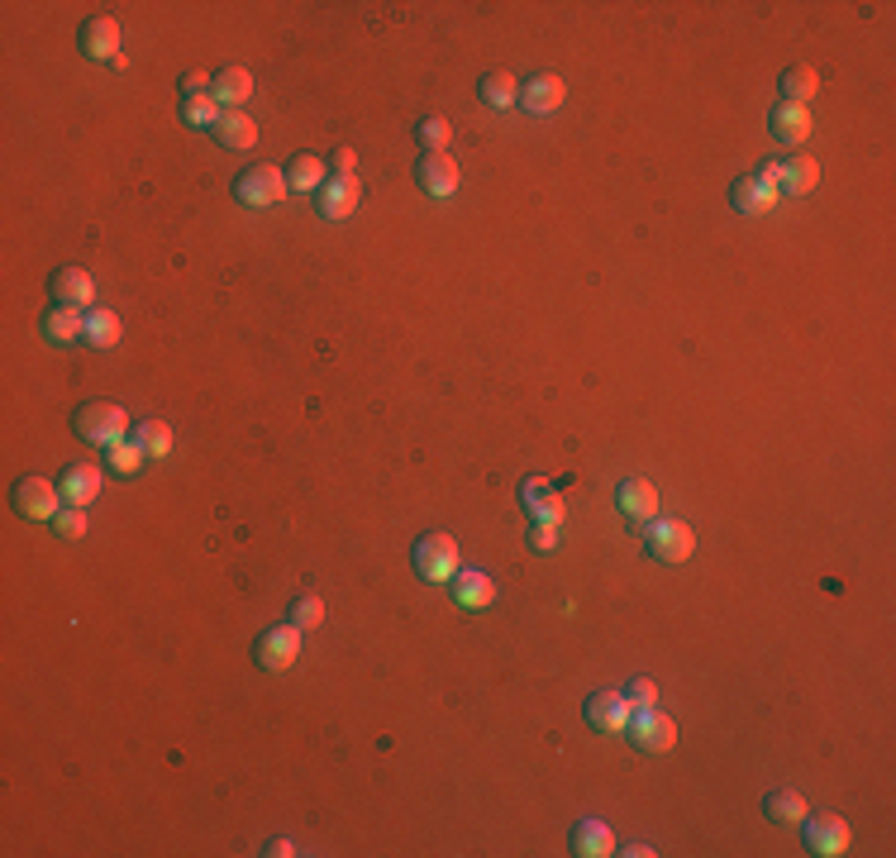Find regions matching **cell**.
<instances>
[{"instance_id": "cell-34", "label": "cell", "mask_w": 896, "mask_h": 858, "mask_svg": "<svg viewBox=\"0 0 896 858\" xmlns=\"http://www.w3.org/2000/svg\"><path fill=\"white\" fill-rule=\"evenodd\" d=\"M144 458H148V453L138 449L134 439H120V444H110V449H106V468L115 473V477H134L138 468H144Z\"/></svg>"}, {"instance_id": "cell-3", "label": "cell", "mask_w": 896, "mask_h": 858, "mask_svg": "<svg viewBox=\"0 0 896 858\" xmlns=\"http://www.w3.org/2000/svg\"><path fill=\"white\" fill-rule=\"evenodd\" d=\"M643 549L659 563H687L691 553H697V535H691V525H683V520H649Z\"/></svg>"}, {"instance_id": "cell-31", "label": "cell", "mask_w": 896, "mask_h": 858, "mask_svg": "<svg viewBox=\"0 0 896 858\" xmlns=\"http://www.w3.org/2000/svg\"><path fill=\"white\" fill-rule=\"evenodd\" d=\"M224 115V106L214 100V91H200V96H182V124L192 130H214Z\"/></svg>"}, {"instance_id": "cell-11", "label": "cell", "mask_w": 896, "mask_h": 858, "mask_svg": "<svg viewBox=\"0 0 896 858\" xmlns=\"http://www.w3.org/2000/svg\"><path fill=\"white\" fill-rule=\"evenodd\" d=\"M615 506L625 511L629 525H649L653 515H659V487H653L649 477H625V482L615 487Z\"/></svg>"}, {"instance_id": "cell-19", "label": "cell", "mask_w": 896, "mask_h": 858, "mask_svg": "<svg viewBox=\"0 0 896 858\" xmlns=\"http://www.w3.org/2000/svg\"><path fill=\"white\" fill-rule=\"evenodd\" d=\"M768 124H773V138L777 144H787V148H797L811 138V110L806 106H791V100H777L773 106V115H768Z\"/></svg>"}, {"instance_id": "cell-13", "label": "cell", "mask_w": 896, "mask_h": 858, "mask_svg": "<svg viewBox=\"0 0 896 858\" xmlns=\"http://www.w3.org/2000/svg\"><path fill=\"white\" fill-rule=\"evenodd\" d=\"M587 725L601 730V735H615V730L629 725V715H635V706L625 701V691H591L587 697Z\"/></svg>"}, {"instance_id": "cell-21", "label": "cell", "mask_w": 896, "mask_h": 858, "mask_svg": "<svg viewBox=\"0 0 896 858\" xmlns=\"http://www.w3.org/2000/svg\"><path fill=\"white\" fill-rule=\"evenodd\" d=\"M567 844H573V854L577 858H605V854H615V835H611V825H605V820H577V825H573V839H567Z\"/></svg>"}, {"instance_id": "cell-9", "label": "cell", "mask_w": 896, "mask_h": 858, "mask_svg": "<svg viewBox=\"0 0 896 858\" xmlns=\"http://www.w3.org/2000/svg\"><path fill=\"white\" fill-rule=\"evenodd\" d=\"M777 186H773V176H768L763 168L759 172H744L735 176V186H729V206H735L739 214H768L777 206Z\"/></svg>"}, {"instance_id": "cell-18", "label": "cell", "mask_w": 896, "mask_h": 858, "mask_svg": "<svg viewBox=\"0 0 896 858\" xmlns=\"http://www.w3.org/2000/svg\"><path fill=\"white\" fill-rule=\"evenodd\" d=\"M520 506L535 515V520H553V525H563V515H567L563 497L553 491L549 477H525L520 482Z\"/></svg>"}, {"instance_id": "cell-29", "label": "cell", "mask_w": 896, "mask_h": 858, "mask_svg": "<svg viewBox=\"0 0 896 858\" xmlns=\"http://www.w3.org/2000/svg\"><path fill=\"white\" fill-rule=\"evenodd\" d=\"M324 182H330V162H324V158H315V154H296L292 158L286 186H296V192H320Z\"/></svg>"}, {"instance_id": "cell-33", "label": "cell", "mask_w": 896, "mask_h": 858, "mask_svg": "<svg viewBox=\"0 0 896 858\" xmlns=\"http://www.w3.org/2000/svg\"><path fill=\"white\" fill-rule=\"evenodd\" d=\"M130 439L148 453V458H168V453H172V429H168V420H144Z\"/></svg>"}, {"instance_id": "cell-7", "label": "cell", "mask_w": 896, "mask_h": 858, "mask_svg": "<svg viewBox=\"0 0 896 858\" xmlns=\"http://www.w3.org/2000/svg\"><path fill=\"white\" fill-rule=\"evenodd\" d=\"M625 730H629V744H635L639 753H667L677 744V721L673 715H663V711H653V706L629 715Z\"/></svg>"}, {"instance_id": "cell-35", "label": "cell", "mask_w": 896, "mask_h": 858, "mask_svg": "<svg viewBox=\"0 0 896 858\" xmlns=\"http://www.w3.org/2000/svg\"><path fill=\"white\" fill-rule=\"evenodd\" d=\"M415 138H420L425 154H449V138H453V124L444 115H425L415 124Z\"/></svg>"}, {"instance_id": "cell-23", "label": "cell", "mask_w": 896, "mask_h": 858, "mask_svg": "<svg viewBox=\"0 0 896 858\" xmlns=\"http://www.w3.org/2000/svg\"><path fill=\"white\" fill-rule=\"evenodd\" d=\"M58 487H62V501H67V506H91L96 491H100V468L96 463H72Z\"/></svg>"}, {"instance_id": "cell-28", "label": "cell", "mask_w": 896, "mask_h": 858, "mask_svg": "<svg viewBox=\"0 0 896 858\" xmlns=\"http://www.w3.org/2000/svg\"><path fill=\"white\" fill-rule=\"evenodd\" d=\"M782 100H791V106H806L815 91H820V72L811 68V62H791L787 72H782Z\"/></svg>"}, {"instance_id": "cell-15", "label": "cell", "mask_w": 896, "mask_h": 858, "mask_svg": "<svg viewBox=\"0 0 896 858\" xmlns=\"http://www.w3.org/2000/svg\"><path fill=\"white\" fill-rule=\"evenodd\" d=\"M415 182H420L425 196H453L458 192V162H453L449 154H420V162H415Z\"/></svg>"}, {"instance_id": "cell-10", "label": "cell", "mask_w": 896, "mask_h": 858, "mask_svg": "<svg viewBox=\"0 0 896 858\" xmlns=\"http://www.w3.org/2000/svg\"><path fill=\"white\" fill-rule=\"evenodd\" d=\"M77 48L91 62H106V58L115 62L120 58V20L115 15H91L77 29Z\"/></svg>"}, {"instance_id": "cell-22", "label": "cell", "mask_w": 896, "mask_h": 858, "mask_svg": "<svg viewBox=\"0 0 896 858\" xmlns=\"http://www.w3.org/2000/svg\"><path fill=\"white\" fill-rule=\"evenodd\" d=\"M449 587H453V597H458V605H468V611H482V605L496 601V583H491L487 573H477V567H458Z\"/></svg>"}, {"instance_id": "cell-40", "label": "cell", "mask_w": 896, "mask_h": 858, "mask_svg": "<svg viewBox=\"0 0 896 858\" xmlns=\"http://www.w3.org/2000/svg\"><path fill=\"white\" fill-rule=\"evenodd\" d=\"M210 77H206V72H186V77H182V96H200V91H210Z\"/></svg>"}, {"instance_id": "cell-36", "label": "cell", "mask_w": 896, "mask_h": 858, "mask_svg": "<svg viewBox=\"0 0 896 858\" xmlns=\"http://www.w3.org/2000/svg\"><path fill=\"white\" fill-rule=\"evenodd\" d=\"M48 525H53V535H58V539H82L91 520H86V511H82V506H62Z\"/></svg>"}, {"instance_id": "cell-5", "label": "cell", "mask_w": 896, "mask_h": 858, "mask_svg": "<svg viewBox=\"0 0 896 858\" xmlns=\"http://www.w3.org/2000/svg\"><path fill=\"white\" fill-rule=\"evenodd\" d=\"M415 567H420L425 583H453V573H458V539L453 535H425L420 544H415Z\"/></svg>"}, {"instance_id": "cell-17", "label": "cell", "mask_w": 896, "mask_h": 858, "mask_svg": "<svg viewBox=\"0 0 896 858\" xmlns=\"http://www.w3.org/2000/svg\"><path fill=\"white\" fill-rule=\"evenodd\" d=\"M48 292H53V306H91L96 301V277L82 268H58L48 277Z\"/></svg>"}, {"instance_id": "cell-8", "label": "cell", "mask_w": 896, "mask_h": 858, "mask_svg": "<svg viewBox=\"0 0 896 858\" xmlns=\"http://www.w3.org/2000/svg\"><path fill=\"white\" fill-rule=\"evenodd\" d=\"M801 825H806V830H801V839H806V849H811V854L835 858V854L849 849V820H844V816H830V811L811 816V811H806Z\"/></svg>"}, {"instance_id": "cell-16", "label": "cell", "mask_w": 896, "mask_h": 858, "mask_svg": "<svg viewBox=\"0 0 896 858\" xmlns=\"http://www.w3.org/2000/svg\"><path fill=\"white\" fill-rule=\"evenodd\" d=\"M567 86L563 77H553V72H535V77L520 82V106L529 110V115H553V110L563 106Z\"/></svg>"}, {"instance_id": "cell-2", "label": "cell", "mask_w": 896, "mask_h": 858, "mask_svg": "<svg viewBox=\"0 0 896 858\" xmlns=\"http://www.w3.org/2000/svg\"><path fill=\"white\" fill-rule=\"evenodd\" d=\"M282 196H286V172L272 168V162H248L234 176V200L248 210H272Z\"/></svg>"}, {"instance_id": "cell-24", "label": "cell", "mask_w": 896, "mask_h": 858, "mask_svg": "<svg viewBox=\"0 0 896 858\" xmlns=\"http://www.w3.org/2000/svg\"><path fill=\"white\" fill-rule=\"evenodd\" d=\"M210 134L220 138L224 148H238V154H244V148H254V144H258V120H254V115H244V110H224L220 124H214Z\"/></svg>"}, {"instance_id": "cell-32", "label": "cell", "mask_w": 896, "mask_h": 858, "mask_svg": "<svg viewBox=\"0 0 896 858\" xmlns=\"http://www.w3.org/2000/svg\"><path fill=\"white\" fill-rule=\"evenodd\" d=\"M286 621H292L296 629L324 625V597H320V591H296L292 605H286Z\"/></svg>"}, {"instance_id": "cell-41", "label": "cell", "mask_w": 896, "mask_h": 858, "mask_svg": "<svg viewBox=\"0 0 896 858\" xmlns=\"http://www.w3.org/2000/svg\"><path fill=\"white\" fill-rule=\"evenodd\" d=\"M262 854H272V858H286V854H296V849H292V839H272V844H268V849H262Z\"/></svg>"}, {"instance_id": "cell-1", "label": "cell", "mask_w": 896, "mask_h": 858, "mask_svg": "<svg viewBox=\"0 0 896 858\" xmlns=\"http://www.w3.org/2000/svg\"><path fill=\"white\" fill-rule=\"evenodd\" d=\"M72 429H77V439H86V444L110 449L120 439H130V415L115 401H82L77 415H72Z\"/></svg>"}, {"instance_id": "cell-27", "label": "cell", "mask_w": 896, "mask_h": 858, "mask_svg": "<svg viewBox=\"0 0 896 858\" xmlns=\"http://www.w3.org/2000/svg\"><path fill=\"white\" fill-rule=\"evenodd\" d=\"M763 816L777 820V825H801V820H806V797L797 787H777V792H768V797H763Z\"/></svg>"}, {"instance_id": "cell-6", "label": "cell", "mask_w": 896, "mask_h": 858, "mask_svg": "<svg viewBox=\"0 0 896 858\" xmlns=\"http://www.w3.org/2000/svg\"><path fill=\"white\" fill-rule=\"evenodd\" d=\"M300 635H306V629H296L292 621L262 629L258 644H254L258 667H268V673H282V667H292V663L300 659Z\"/></svg>"}, {"instance_id": "cell-12", "label": "cell", "mask_w": 896, "mask_h": 858, "mask_svg": "<svg viewBox=\"0 0 896 858\" xmlns=\"http://www.w3.org/2000/svg\"><path fill=\"white\" fill-rule=\"evenodd\" d=\"M763 172L773 176V186H777V192H787V196H806V192H815V182H820V162L806 158V154L768 162Z\"/></svg>"}, {"instance_id": "cell-37", "label": "cell", "mask_w": 896, "mask_h": 858, "mask_svg": "<svg viewBox=\"0 0 896 858\" xmlns=\"http://www.w3.org/2000/svg\"><path fill=\"white\" fill-rule=\"evenodd\" d=\"M625 701L635 706V711H649V706L659 701V683H653V677H635V683L625 687Z\"/></svg>"}, {"instance_id": "cell-39", "label": "cell", "mask_w": 896, "mask_h": 858, "mask_svg": "<svg viewBox=\"0 0 896 858\" xmlns=\"http://www.w3.org/2000/svg\"><path fill=\"white\" fill-rule=\"evenodd\" d=\"M324 162H330V172H334V176H348L353 168H358V154H353L348 144H339V148H334V154L324 158Z\"/></svg>"}, {"instance_id": "cell-14", "label": "cell", "mask_w": 896, "mask_h": 858, "mask_svg": "<svg viewBox=\"0 0 896 858\" xmlns=\"http://www.w3.org/2000/svg\"><path fill=\"white\" fill-rule=\"evenodd\" d=\"M320 200H315V210L324 214V220H348L353 210H358V200H363V186H358V176H330V182L315 192Z\"/></svg>"}, {"instance_id": "cell-25", "label": "cell", "mask_w": 896, "mask_h": 858, "mask_svg": "<svg viewBox=\"0 0 896 858\" xmlns=\"http://www.w3.org/2000/svg\"><path fill=\"white\" fill-rule=\"evenodd\" d=\"M477 96H482V106H491V110H511V106H520V82H515V72L496 68L477 82Z\"/></svg>"}, {"instance_id": "cell-26", "label": "cell", "mask_w": 896, "mask_h": 858, "mask_svg": "<svg viewBox=\"0 0 896 858\" xmlns=\"http://www.w3.org/2000/svg\"><path fill=\"white\" fill-rule=\"evenodd\" d=\"M248 96H254V72L248 68H220V77H214V100H220L224 110H238Z\"/></svg>"}, {"instance_id": "cell-30", "label": "cell", "mask_w": 896, "mask_h": 858, "mask_svg": "<svg viewBox=\"0 0 896 858\" xmlns=\"http://www.w3.org/2000/svg\"><path fill=\"white\" fill-rule=\"evenodd\" d=\"M120 334H124V324H120L115 310H106V306L86 310V344L91 348H115Z\"/></svg>"}, {"instance_id": "cell-4", "label": "cell", "mask_w": 896, "mask_h": 858, "mask_svg": "<svg viewBox=\"0 0 896 858\" xmlns=\"http://www.w3.org/2000/svg\"><path fill=\"white\" fill-rule=\"evenodd\" d=\"M10 506H15L24 520H53L62 511V487H53L48 477H20L15 491H10Z\"/></svg>"}, {"instance_id": "cell-38", "label": "cell", "mask_w": 896, "mask_h": 858, "mask_svg": "<svg viewBox=\"0 0 896 858\" xmlns=\"http://www.w3.org/2000/svg\"><path fill=\"white\" fill-rule=\"evenodd\" d=\"M559 535H563V525L535 520V529H529V544H535V553H553V549H559Z\"/></svg>"}, {"instance_id": "cell-20", "label": "cell", "mask_w": 896, "mask_h": 858, "mask_svg": "<svg viewBox=\"0 0 896 858\" xmlns=\"http://www.w3.org/2000/svg\"><path fill=\"white\" fill-rule=\"evenodd\" d=\"M44 339L48 344H77V339H86V310L82 306H48Z\"/></svg>"}, {"instance_id": "cell-42", "label": "cell", "mask_w": 896, "mask_h": 858, "mask_svg": "<svg viewBox=\"0 0 896 858\" xmlns=\"http://www.w3.org/2000/svg\"><path fill=\"white\" fill-rule=\"evenodd\" d=\"M615 854H629V858H653L649 844H629V849H615Z\"/></svg>"}]
</instances>
